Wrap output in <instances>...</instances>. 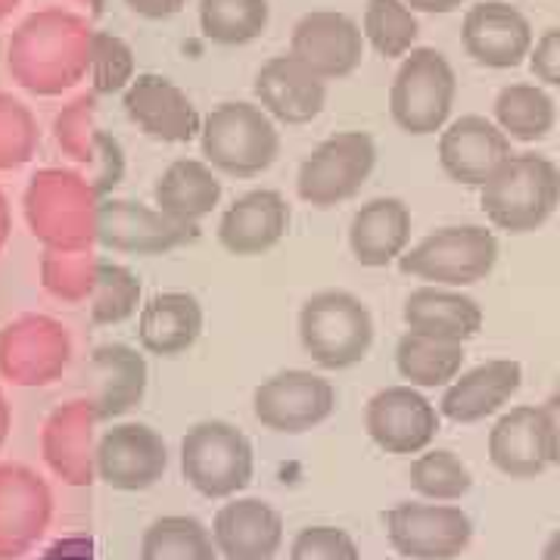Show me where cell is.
Instances as JSON below:
<instances>
[{
	"label": "cell",
	"mask_w": 560,
	"mask_h": 560,
	"mask_svg": "<svg viewBox=\"0 0 560 560\" xmlns=\"http://www.w3.org/2000/svg\"><path fill=\"white\" fill-rule=\"evenodd\" d=\"M40 560H94V541L88 536H69V539L54 541Z\"/></svg>",
	"instance_id": "obj_46"
},
{
	"label": "cell",
	"mask_w": 560,
	"mask_h": 560,
	"mask_svg": "<svg viewBox=\"0 0 560 560\" xmlns=\"http://www.w3.org/2000/svg\"><path fill=\"white\" fill-rule=\"evenodd\" d=\"M411 243V209L399 197L368 200L349 224V249L364 268H386Z\"/></svg>",
	"instance_id": "obj_28"
},
{
	"label": "cell",
	"mask_w": 560,
	"mask_h": 560,
	"mask_svg": "<svg viewBox=\"0 0 560 560\" xmlns=\"http://www.w3.org/2000/svg\"><path fill=\"white\" fill-rule=\"evenodd\" d=\"M290 560H361V551L346 529L305 526L290 545Z\"/></svg>",
	"instance_id": "obj_42"
},
{
	"label": "cell",
	"mask_w": 560,
	"mask_h": 560,
	"mask_svg": "<svg viewBox=\"0 0 560 560\" xmlns=\"http://www.w3.org/2000/svg\"><path fill=\"white\" fill-rule=\"evenodd\" d=\"M91 377H94V396L88 399L97 420L121 418L131 411L147 389V364L135 349L121 342H106L94 349L91 359Z\"/></svg>",
	"instance_id": "obj_31"
},
{
	"label": "cell",
	"mask_w": 560,
	"mask_h": 560,
	"mask_svg": "<svg viewBox=\"0 0 560 560\" xmlns=\"http://www.w3.org/2000/svg\"><path fill=\"white\" fill-rule=\"evenodd\" d=\"M523 383L521 361L495 359L482 361L477 368L458 374L445 386L440 401L442 418L455 423H480L501 411L508 401L517 396Z\"/></svg>",
	"instance_id": "obj_24"
},
{
	"label": "cell",
	"mask_w": 560,
	"mask_h": 560,
	"mask_svg": "<svg viewBox=\"0 0 560 560\" xmlns=\"http://www.w3.org/2000/svg\"><path fill=\"white\" fill-rule=\"evenodd\" d=\"M94 32L88 22L44 10L22 22L10 38V72L35 94H60L91 69Z\"/></svg>",
	"instance_id": "obj_1"
},
{
	"label": "cell",
	"mask_w": 560,
	"mask_h": 560,
	"mask_svg": "<svg viewBox=\"0 0 560 560\" xmlns=\"http://www.w3.org/2000/svg\"><path fill=\"white\" fill-rule=\"evenodd\" d=\"M197 228H184L160 209L140 206L131 200L97 202V241L116 253L156 256L184 243Z\"/></svg>",
	"instance_id": "obj_22"
},
{
	"label": "cell",
	"mask_w": 560,
	"mask_h": 560,
	"mask_svg": "<svg viewBox=\"0 0 560 560\" xmlns=\"http://www.w3.org/2000/svg\"><path fill=\"white\" fill-rule=\"evenodd\" d=\"M361 32H364V40L381 57L399 60V57L415 50L418 20H415V10L405 0H368L364 3Z\"/></svg>",
	"instance_id": "obj_36"
},
{
	"label": "cell",
	"mask_w": 560,
	"mask_h": 560,
	"mask_svg": "<svg viewBox=\"0 0 560 560\" xmlns=\"http://www.w3.org/2000/svg\"><path fill=\"white\" fill-rule=\"evenodd\" d=\"M44 283L62 300H81L97 283V261L72 253H47L44 259Z\"/></svg>",
	"instance_id": "obj_41"
},
{
	"label": "cell",
	"mask_w": 560,
	"mask_h": 560,
	"mask_svg": "<svg viewBox=\"0 0 560 560\" xmlns=\"http://www.w3.org/2000/svg\"><path fill=\"white\" fill-rule=\"evenodd\" d=\"M383 526L405 560H455L474 539V521L445 501H399L383 514Z\"/></svg>",
	"instance_id": "obj_10"
},
{
	"label": "cell",
	"mask_w": 560,
	"mask_h": 560,
	"mask_svg": "<svg viewBox=\"0 0 560 560\" xmlns=\"http://www.w3.org/2000/svg\"><path fill=\"white\" fill-rule=\"evenodd\" d=\"M555 121H558L555 101L539 84H508L495 97V125L511 140L533 143L548 138L555 131Z\"/></svg>",
	"instance_id": "obj_33"
},
{
	"label": "cell",
	"mask_w": 560,
	"mask_h": 560,
	"mask_svg": "<svg viewBox=\"0 0 560 560\" xmlns=\"http://www.w3.org/2000/svg\"><path fill=\"white\" fill-rule=\"evenodd\" d=\"M440 408L418 386H386L364 408V430L386 455H420L440 433Z\"/></svg>",
	"instance_id": "obj_12"
},
{
	"label": "cell",
	"mask_w": 560,
	"mask_h": 560,
	"mask_svg": "<svg viewBox=\"0 0 560 560\" xmlns=\"http://www.w3.org/2000/svg\"><path fill=\"white\" fill-rule=\"evenodd\" d=\"M415 13H430V16H445V13H455L460 10L464 0H405Z\"/></svg>",
	"instance_id": "obj_47"
},
{
	"label": "cell",
	"mask_w": 560,
	"mask_h": 560,
	"mask_svg": "<svg viewBox=\"0 0 560 560\" xmlns=\"http://www.w3.org/2000/svg\"><path fill=\"white\" fill-rule=\"evenodd\" d=\"M91 97H81L79 103H72L57 121V138L60 143L75 156V160H91Z\"/></svg>",
	"instance_id": "obj_43"
},
{
	"label": "cell",
	"mask_w": 560,
	"mask_h": 560,
	"mask_svg": "<svg viewBox=\"0 0 560 560\" xmlns=\"http://www.w3.org/2000/svg\"><path fill=\"white\" fill-rule=\"evenodd\" d=\"M212 539L228 560H275L283 545V517L261 499H228L212 521Z\"/></svg>",
	"instance_id": "obj_23"
},
{
	"label": "cell",
	"mask_w": 560,
	"mask_h": 560,
	"mask_svg": "<svg viewBox=\"0 0 560 560\" xmlns=\"http://www.w3.org/2000/svg\"><path fill=\"white\" fill-rule=\"evenodd\" d=\"M94 411L88 401H69L57 408L50 420L44 423V460L50 464V470L69 486H88L94 482Z\"/></svg>",
	"instance_id": "obj_26"
},
{
	"label": "cell",
	"mask_w": 560,
	"mask_h": 560,
	"mask_svg": "<svg viewBox=\"0 0 560 560\" xmlns=\"http://www.w3.org/2000/svg\"><path fill=\"white\" fill-rule=\"evenodd\" d=\"M499 261V241L482 224H448L427 234L418 246L405 249L401 275L427 280L433 287H474L492 275Z\"/></svg>",
	"instance_id": "obj_7"
},
{
	"label": "cell",
	"mask_w": 560,
	"mask_h": 560,
	"mask_svg": "<svg viewBox=\"0 0 560 560\" xmlns=\"http://www.w3.org/2000/svg\"><path fill=\"white\" fill-rule=\"evenodd\" d=\"M202 305L194 293H156L140 308L138 340L150 355L178 359L187 349H194L202 334Z\"/></svg>",
	"instance_id": "obj_29"
},
{
	"label": "cell",
	"mask_w": 560,
	"mask_h": 560,
	"mask_svg": "<svg viewBox=\"0 0 560 560\" xmlns=\"http://www.w3.org/2000/svg\"><path fill=\"white\" fill-rule=\"evenodd\" d=\"M7 234H10V212H7V200L0 194V246L7 241Z\"/></svg>",
	"instance_id": "obj_51"
},
{
	"label": "cell",
	"mask_w": 560,
	"mask_h": 560,
	"mask_svg": "<svg viewBox=\"0 0 560 560\" xmlns=\"http://www.w3.org/2000/svg\"><path fill=\"white\" fill-rule=\"evenodd\" d=\"M271 22L268 0H200V28L221 47H243L265 35Z\"/></svg>",
	"instance_id": "obj_35"
},
{
	"label": "cell",
	"mask_w": 560,
	"mask_h": 560,
	"mask_svg": "<svg viewBox=\"0 0 560 560\" xmlns=\"http://www.w3.org/2000/svg\"><path fill=\"white\" fill-rule=\"evenodd\" d=\"M253 91L261 109L283 125H308L318 119L327 103V81L293 54L261 62Z\"/></svg>",
	"instance_id": "obj_21"
},
{
	"label": "cell",
	"mask_w": 560,
	"mask_h": 560,
	"mask_svg": "<svg viewBox=\"0 0 560 560\" xmlns=\"http://www.w3.org/2000/svg\"><path fill=\"white\" fill-rule=\"evenodd\" d=\"M121 106L131 125H138L147 138L162 143H190L194 138H200L202 119L197 106L165 75L156 72L135 75V81L121 94Z\"/></svg>",
	"instance_id": "obj_17"
},
{
	"label": "cell",
	"mask_w": 560,
	"mask_h": 560,
	"mask_svg": "<svg viewBox=\"0 0 560 560\" xmlns=\"http://www.w3.org/2000/svg\"><path fill=\"white\" fill-rule=\"evenodd\" d=\"M88 3H91V0H88Z\"/></svg>",
	"instance_id": "obj_54"
},
{
	"label": "cell",
	"mask_w": 560,
	"mask_h": 560,
	"mask_svg": "<svg viewBox=\"0 0 560 560\" xmlns=\"http://www.w3.org/2000/svg\"><path fill=\"white\" fill-rule=\"evenodd\" d=\"M545 411V423H548V452H551V464H560V415L551 411L548 405H541Z\"/></svg>",
	"instance_id": "obj_48"
},
{
	"label": "cell",
	"mask_w": 560,
	"mask_h": 560,
	"mask_svg": "<svg viewBox=\"0 0 560 560\" xmlns=\"http://www.w3.org/2000/svg\"><path fill=\"white\" fill-rule=\"evenodd\" d=\"M545 405H548L551 411H558L560 415V377H558V383H555V393L548 396V401H545Z\"/></svg>",
	"instance_id": "obj_52"
},
{
	"label": "cell",
	"mask_w": 560,
	"mask_h": 560,
	"mask_svg": "<svg viewBox=\"0 0 560 560\" xmlns=\"http://www.w3.org/2000/svg\"><path fill=\"white\" fill-rule=\"evenodd\" d=\"M125 3H128V10L135 16L150 22L172 20V16H178L180 10L187 7V0H125Z\"/></svg>",
	"instance_id": "obj_45"
},
{
	"label": "cell",
	"mask_w": 560,
	"mask_h": 560,
	"mask_svg": "<svg viewBox=\"0 0 560 560\" xmlns=\"http://www.w3.org/2000/svg\"><path fill=\"white\" fill-rule=\"evenodd\" d=\"M140 283L135 275L113 261H97V283H94V320L97 324H119L138 305Z\"/></svg>",
	"instance_id": "obj_38"
},
{
	"label": "cell",
	"mask_w": 560,
	"mask_h": 560,
	"mask_svg": "<svg viewBox=\"0 0 560 560\" xmlns=\"http://www.w3.org/2000/svg\"><path fill=\"white\" fill-rule=\"evenodd\" d=\"M153 200L162 215L184 228H197L221 202L219 172L206 160H175L156 178Z\"/></svg>",
	"instance_id": "obj_30"
},
{
	"label": "cell",
	"mask_w": 560,
	"mask_h": 560,
	"mask_svg": "<svg viewBox=\"0 0 560 560\" xmlns=\"http://www.w3.org/2000/svg\"><path fill=\"white\" fill-rule=\"evenodd\" d=\"M337 411V386L302 368L278 371L253 393V415L265 430L300 436L320 427Z\"/></svg>",
	"instance_id": "obj_11"
},
{
	"label": "cell",
	"mask_w": 560,
	"mask_h": 560,
	"mask_svg": "<svg viewBox=\"0 0 560 560\" xmlns=\"http://www.w3.org/2000/svg\"><path fill=\"white\" fill-rule=\"evenodd\" d=\"M377 143L368 131H337L302 160L296 172V194L315 209H334L355 200L374 175Z\"/></svg>",
	"instance_id": "obj_8"
},
{
	"label": "cell",
	"mask_w": 560,
	"mask_h": 560,
	"mask_svg": "<svg viewBox=\"0 0 560 560\" xmlns=\"http://www.w3.org/2000/svg\"><path fill=\"white\" fill-rule=\"evenodd\" d=\"M529 69H533V75H536L541 84L560 88V25L548 28V32L533 44Z\"/></svg>",
	"instance_id": "obj_44"
},
{
	"label": "cell",
	"mask_w": 560,
	"mask_h": 560,
	"mask_svg": "<svg viewBox=\"0 0 560 560\" xmlns=\"http://www.w3.org/2000/svg\"><path fill=\"white\" fill-rule=\"evenodd\" d=\"M202 160L228 178H256L280 156L278 121L259 103L228 101L202 116Z\"/></svg>",
	"instance_id": "obj_2"
},
{
	"label": "cell",
	"mask_w": 560,
	"mask_h": 560,
	"mask_svg": "<svg viewBox=\"0 0 560 560\" xmlns=\"http://www.w3.org/2000/svg\"><path fill=\"white\" fill-rule=\"evenodd\" d=\"M16 3H20V0H0V20H3V16H10Z\"/></svg>",
	"instance_id": "obj_53"
},
{
	"label": "cell",
	"mask_w": 560,
	"mask_h": 560,
	"mask_svg": "<svg viewBox=\"0 0 560 560\" xmlns=\"http://www.w3.org/2000/svg\"><path fill=\"white\" fill-rule=\"evenodd\" d=\"M486 219L508 234H529L560 206V168L539 153H514L480 187Z\"/></svg>",
	"instance_id": "obj_3"
},
{
	"label": "cell",
	"mask_w": 560,
	"mask_h": 560,
	"mask_svg": "<svg viewBox=\"0 0 560 560\" xmlns=\"http://www.w3.org/2000/svg\"><path fill=\"white\" fill-rule=\"evenodd\" d=\"M38 125L32 113L13 101L10 94H0V168H16L35 153Z\"/></svg>",
	"instance_id": "obj_40"
},
{
	"label": "cell",
	"mask_w": 560,
	"mask_h": 560,
	"mask_svg": "<svg viewBox=\"0 0 560 560\" xmlns=\"http://www.w3.org/2000/svg\"><path fill=\"white\" fill-rule=\"evenodd\" d=\"M558 168H560V165H558Z\"/></svg>",
	"instance_id": "obj_55"
},
{
	"label": "cell",
	"mask_w": 560,
	"mask_h": 560,
	"mask_svg": "<svg viewBox=\"0 0 560 560\" xmlns=\"http://www.w3.org/2000/svg\"><path fill=\"white\" fill-rule=\"evenodd\" d=\"M455 97L458 79L448 57L436 47H415L389 84V116L405 135L427 138L448 125Z\"/></svg>",
	"instance_id": "obj_6"
},
{
	"label": "cell",
	"mask_w": 560,
	"mask_h": 560,
	"mask_svg": "<svg viewBox=\"0 0 560 560\" xmlns=\"http://www.w3.org/2000/svg\"><path fill=\"white\" fill-rule=\"evenodd\" d=\"M408 482L427 501H458L470 492L474 474L464 460L448 448L420 452L408 467Z\"/></svg>",
	"instance_id": "obj_37"
},
{
	"label": "cell",
	"mask_w": 560,
	"mask_h": 560,
	"mask_svg": "<svg viewBox=\"0 0 560 560\" xmlns=\"http://www.w3.org/2000/svg\"><path fill=\"white\" fill-rule=\"evenodd\" d=\"M25 212L35 237L72 253L97 241V202L94 190L69 172H40L25 194Z\"/></svg>",
	"instance_id": "obj_9"
},
{
	"label": "cell",
	"mask_w": 560,
	"mask_h": 560,
	"mask_svg": "<svg viewBox=\"0 0 560 560\" xmlns=\"http://www.w3.org/2000/svg\"><path fill=\"white\" fill-rule=\"evenodd\" d=\"M489 458L504 477L533 480L551 464L548 423L541 405H517L489 430Z\"/></svg>",
	"instance_id": "obj_25"
},
{
	"label": "cell",
	"mask_w": 560,
	"mask_h": 560,
	"mask_svg": "<svg viewBox=\"0 0 560 560\" xmlns=\"http://www.w3.org/2000/svg\"><path fill=\"white\" fill-rule=\"evenodd\" d=\"M69 364V337L57 320L20 318L0 334V371L20 386L57 381Z\"/></svg>",
	"instance_id": "obj_18"
},
{
	"label": "cell",
	"mask_w": 560,
	"mask_h": 560,
	"mask_svg": "<svg viewBox=\"0 0 560 560\" xmlns=\"http://www.w3.org/2000/svg\"><path fill=\"white\" fill-rule=\"evenodd\" d=\"M300 342L324 371L355 368L374 346V315L349 290H320L302 302Z\"/></svg>",
	"instance_id": "obj_4"
},
{
	"label": "cell",
	"mask_w": 560,
	"mask_h": 560,
	"mask_svg": "<svg viewBox=\"0 0 560 560\" xmlns=\"http://www.w3.org/2000/svg\"><path fill=\"white\" fill-rule=\"evenodd\" d=\"M511 156V138L486 116H460L440 131L442 172L464 187H482Z\"/></svg>",
	"instance_id": "obj_19"
},
{
	"label": "cell",
	"mask_w": 560,
	"mask_h": 560,
	"mask_svg": "<svg viewBox=\"0 0 560 560\" xmlns=\"http://www.w3.org/2000/svg\"><path fill=\"white\" fill-rule=\"evenodd\" d=\"M293 221V209L280 190H249L231 202L219 219V243L237 259L265 256L278 246Z\"/></svg>",
	"instance_id": "obj_20"
},
{
	"label": "cell",
	"mask_w": 560,
	"mask_h": 560,
	"mask_svg": "<svg viewBox=\"0 0 560 560\" xmlns=\"http://www.w3.org/2000/svg\"><path fill=\"white\" fill-rule=\"evenodd\" d=\"M364 32L352 16L340 10H312L293 25L287 54L315 69L324 81H334L359 69L364 60Z\"/></svg>",
	"instance_id": "obj_14"
},
{
	"label": "cell",
	"mask_w": 560,
	"mask_h": 560,
	"mask_svg": "<svg viewBox=\"0 0 560 560\" xmlns=\"http://www.w3.org/2000/svg\"><path fill=\"white\" fill-rule=\"evenodd\" d=\"M460 44L486 69H517L533 54V25L508 0H480L464 13Z\"/></svg>",
	"instance_id": "obj_16"
},
{
	"label": "cell",
	"mask_w": 560,
	"mask_h": 560,
	"mask_svg": "<svg viewBox=\"0 0 560 560\" xmlns=\"http://www.w3.org/2000/svg\"><path fill=\"white\" fill-rule=\"evenodd\" d=\"M541 560H560V529H558V533H551V539L545 541Z\"/></svg>",
	"instance_id": "obj_50"
},
{
	"label": "cell",
	"mask_w": 560,
	"mask_h": 560,
	"mask_svg": "<svg viewBox=\"0 0 560 560\" xmlns=\"http://www.w3.org/2000/svg\"><path fill=\"white\" fill-rule=\"evenodd\" d=\"M180 474L202 499H234L256 474L253 442L228 420H200L180 440Z\"/></svg>",
	"instance_id": "obj_5"
},
{
	"label": "cell",
	"mask_w": 560,
	"mask_h": 560,
	"mask_svg": "<svg viewBox=\"0 0 560 560\" xmlns=\"http://www.w3.org/2000/svg\"><path fill=\"white\" fill-rule=\"evenodd\" d=\"M91 79L97 94H116L135 81V54L131 47L109 32H94L91 44Z\"/></svg>",
	"instance_id": "obj_39"
},
{
	"label": "cell",
	"mask_w": 560,
	"mask_h": 560,
	"mask_svg": "<svg viewBox=\"0 0 560 560\" xmlns=\"http://www.w3.org/2000/svg\"><path fill=\"white\" fill-rule=\"evenodd\" d=\"M405 327L445 342L474 340L482 330V308L480 302L452 287H433L423 283L418 290L408 293L405 308H401Z\"/></svg>",
	"instance_id": "obj_27"
},
{
	"label": "cell",
	"mask_w": 560,
	"mask_h": 560,
	"mask_svg": "<svg viewBox=\"0 0 560 560\" xmlns=\"http://www.w3.org/2000/svg\"><path fill=\"white\" fill-rule=\"evenodd\" d=\"M94 470L119 492L153 489L168 470V445L147 423H116L97 442Z\"/></svg>",
	"instance_id": "obj_13"
},
{
	"label": "cell",
	"mask_w": 560,
	"mask_h": 560,
	"mask_svg": "<svg viewBox=\"0 0 560 560\" xmlns=\"http://www.w3.org/2000/svg\"><path fill=\"white\" fill-rule=\"evenodd\" d=\"M54 514V495L35 470L0 464V560L32 551Z\"/></svg>",
	"instance_id": "obj_15"
},
{
	"label": "cell",
	"mask_w": 560,
	"mask_h": 560,
	"mask_svg": "<svg viewBox=\"0 0 560 560\" xmlns=\"http://www.w3.org/2000/svg\"><path fill=\"white\" fill-rule=\"evenodd\" d=\"M464 364V346L423 337L415 330H405L396 342V368L401 381L418 389H436L448 386L460 374Z\"/></svg>",
	"instance_id": "obj_32"
},
{
	"label": "cell",
	"mask_w": 560,
	"mask_h": 560,
	"mask_svg": "<svg viewBox=\"0 0 560 560\" xmlns=\"http://www.w3.org/2000/svg\"><path fill=\"white\" fill-rule=\"evenodd\" d=\"M7 433H10V405H7L3 393H0V445L7 442Z\"/></svg>",
	"instance_id": "obj_49"
},
{
	"label": "cell",
	"mask_w": 560,
	"mask_h": 560,
	"mask_svg": "<svg viewBox=\"0 0 560 560\" xmlns=\"http://www.w3.org/2000/svg\"><path fill=\"white\" fill-rule=\"evenodd\" d=\"M140 560H219V548L197 517L172 514L143 529Z\"/></svg>",
	"instance_id": "obj_34"
}]
</instances>
